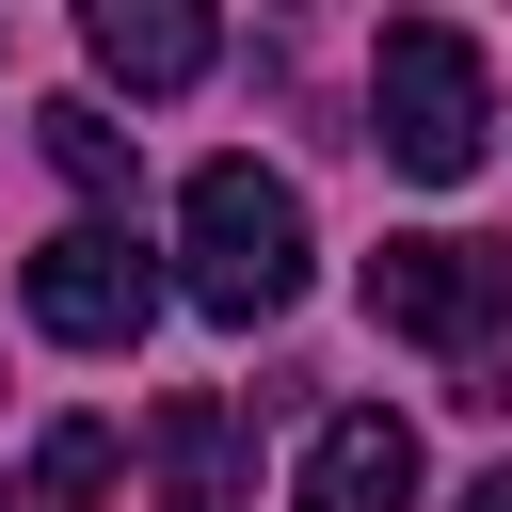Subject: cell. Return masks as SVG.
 I'll use <instances>...</instances> for the list:
<instances>
[{"label": "cell", "mask_w": 512, "mask_h": 512, "mask_svg": "<svg viewBox=\"0 0 512 512\" xmlns=\"http://www.w3.org/2000/svg\"><path fill=\"white\" fill-rule=\"evenodd\" d=\"M368 144H384L416 192L480 176V144H496V64H480V32L384 16V48H368Z\"/></svg>", "instance_id": "6da1fadb"}, {"label": "cell", "mask_w": 512, "mask_h": 512, "mask_svg": "<svg viewBox=\"0 0 512 512\" xmlns=\"http://www.w3.org/2000/svg\"><path fill=\"white\" fill-rule=\"evenodd\" d=\"M176 256H192V304H208L224 336H256V320L304 304V192L256 176V160H192V192H176Z\"/></svg>", "instance_id": "7a4b0ae2"}, {"label": "cell", "mask_w": 512, "mask_h": 512, "mask_svg": "<svg viewBox=\"0 0 512 512\" xmlns=\"http://www.w3.org/2000/svg\"><path fill=\"white\" fill-rule=\"evenodd\" d=\"M368 320H384V336H416V352L496 368V336H512V240H464V224L384 240V256H368Z\"/></svg>", "instance_id": "3957f363"}, {"label": "cell", "mask_w": 512, "mask_h": 512, "mask_svg": "<svg viewBox=\"0 0 512 512\" xmlns=\"http://www.w3.org/2000/svg\"><path fill=\"white\" fill-rule=\"evenodd\" d=\"M32 320L64 336V352H144V320H160V272H144V240L128 224H64V240H32Z\"/></svg>", "instance_id": "277c9868"}, {"label": "cell", "mask_w": 512, "mask_h": 512, "mask_svg": "<svg viewBox=\"0 0 512 512\" xmlns=\"http://www.w3.org/2000/svg\"><path fill=\"white\" fill-rule=\"evenodd\" d=\"M80 48H96V80H112V96H192V80L224 64V32H208L192 0H96V16H80Z\"/></svg>", "instance_id": "5b68a950"}, {"label": "cell", "mask_w": 512, "mask_h": 512, "mask_svg": "<svg viewBox=\"0 0 512 512\" xmlns=\"http://www.w3.org/2000/svg\"><path fill=\"white\" fill-rule=\"evenodd\" d=\"M144 464H160V512H256V432H240V400H160V416H144Z\"/></svg>", "instance_id": "8992f818"}, {"label": "cell", "mask_w": 512, "mask_h": 512, "mask_svg": "<svg viewBox=\"0 0 512 512\" xmlns=\"http://www.w3.org/2000/svg\"><path fill=\"white\" fill-rule=\"evenodd\" d=\"M304 512H416V432H400L384 400L320 416V432H304Z\"/></svg>", "instance_id": "52a82bcc"}, {"label": "cell", "mask_w": 512, "mask_h": 512, "mask_svg": "<svg viewBox=\"0 0 512 512\" xmlns=\"http://www.w3.org/2000/svg\"><path fill=\"white\" fill-rule=\"evenodd\" d=\"M32 128H48V160H64V176H80V192H96V208H128V128H112V112H96V96H48V112H32Z\"/></svg>", "instance_id": "ba28073f"}, {"label": "cell", "mask_w": 512, "mask_h": 512, "mask_svg": "<svg viewBox=\"0 0 512 512\" xmlns=\"http://www.w3.org/2000/svg\"><path fill=\"white\" fill-rule=\"evenodd\" d=\"M112 464H128V448H112V416H64V432L32 448V496H48V512H96V496H112Z\"/></svg>", "instance_id": "9c48e42d"}, {"label": "cell", "mask_w": 512, "mask_h": 512, "mask_svg": "<svg viewBox=\"0 0 512 512\" xmlns=\"http://www.w3.org/2000/svg\"><path fill=\"white\" fill-rule=\"evenodd\" d=\"M464 512H512V464H480V480H464Z\"/></svg>", "instance_id": "30bf717a"}, {"label": "cell", "mask_w": 512, "mask_h": 512, "mask_svg": "<svg viewBox=\"0 0 512 512\" xmlns=\"http://www.w3.org/2000/svg\"><path fill=\"white\" fill-rule=\"evenodd\" d=\"M0 512H16V496H0Z\"/></svg>", "instance_id": "8fae6325"}]
</instances>
